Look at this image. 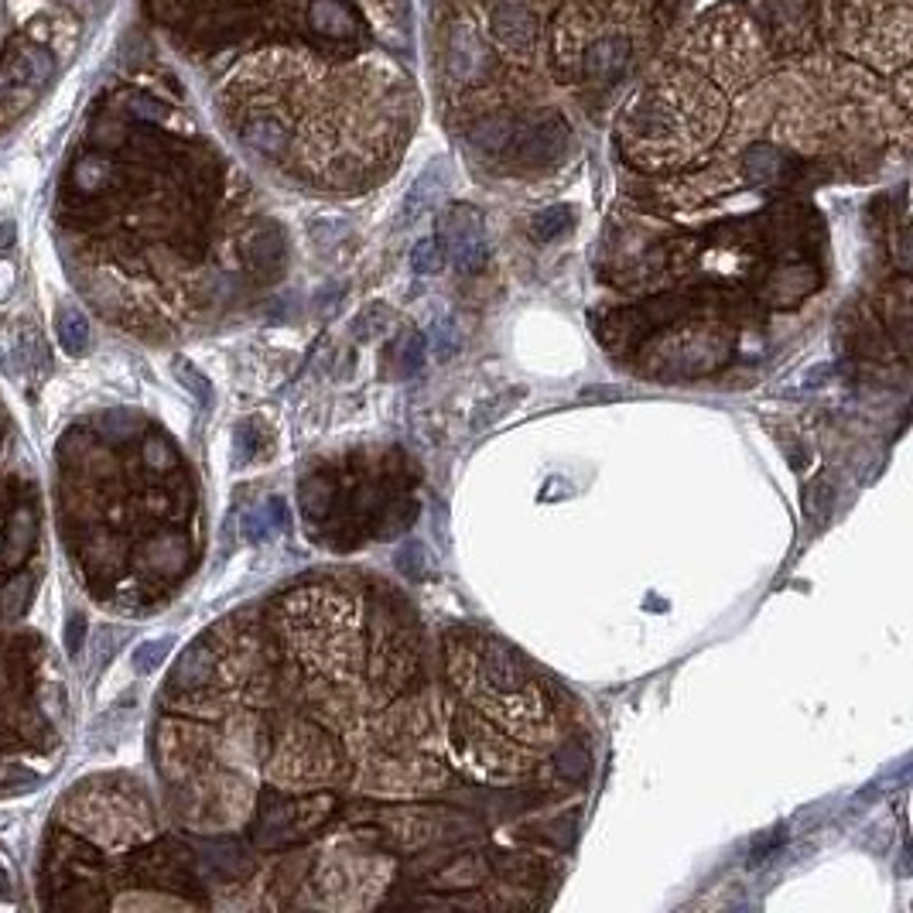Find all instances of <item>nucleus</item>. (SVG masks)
I'll return each mask as SVG.
<instances>
[{
	"mask_svg": "<svg viewBox=\"0 0 913 913\" xmlns=\"http://www.w3.org/2000/svg\"><path fill=\"white\" fill-rule=\"evenodd\" d=\"M14 243V226H0V250Z\"/></svg>",
	"mask_w": 913,
	"mask_h": 913,
	"instance_id": "nucleus-28",
	"label": "nucleus"
},
{
	"mask_svg": "<svg viewBox=\"0 0 913 913\" xmlns=\"http://www.w3.org/2000/svg\"><path fill=\"white\" fill-rule=\"evenodd\" d=\"M438 240L448 264L459 274H479L490 261V240L482 230V216L469 206H452L438 222Z\"/></svg>",
	"mask_w": 913,
	"mask_h": 913,
	"instance_id": "nucleus-5",
	"label": "nucleus"
},
{
	"mask_svg": "<svg viewBox=\"0 0 913 913\" xmlns=\"http://www.w3.org/2000/svg\"><path fill=\"white\" fill-rule=\"evenodd\" d=\"M572 226H575V209L572 206H551V209L534 216L530 233H534V240H555V237L572 230Z\"/></svg>",
	"mask_w": 913,
	"mask_h": 913,
	"instance_id": "nucleus-15",
	"label": "nucleus"
},
{
	"mask_svg": "<svg viewBox=\"0 0 913 913\" xmlns=\"http://www.w3.org/2000/svg\"><path fill=\"white\" fill-rule=\"evenodd\" d=\"M445 66H448V79L452 82H463V85L482 82V79L490 76V69H493L487 45H482V38L472 32V27H466V24H455L452 32H448Z\"/></svg>",
	"mask_w": 913,
	"mask_h": 913,
	"instance_id": "nucleus-7",
	"label": "nucleus"
},
{
	"mask_svg": "<svg viewBox=\"0 0 913 913\" xmlns=\"http://www.w3.org/2000/svg\"><path fill=\"white\" fill-rule=\"evenodd\" d=\"M411 267H414V274H421V277L438 274V271L445 267V253H442L438 240H421V243L414 247V253H411Z\"/></svg>",
	"mask_w": 913,
	"mask_h": 913,
	"instance_id": "nucleus-21",
	"label": "nucleus"
},
{
	"mask_svg": "<svg viewBox=\"0 0 913 913\" xmlns=\"http://www.w3.org/2000/svg\"><path fill=\"white\" fill-rule=\"evenodd\" d=\"M555 774L564 780H585L589 774V753L582 746H564L555 756Z\"/></svg>",
	"mask_w": 913,
	"mask_h": 913,
	"instance_id": "nucleus-20",
	"label": "nucleus"
},
{
	"mask_svg": "<svg viewBox=\"0 0 913 913\" xmlns=\"http://www.w3.org/2000/svg\"><path fill=\"white\" fill-rule=\"evenodd\" d=\"M55 517L85 589L145 609L195 564V490L161 427L134 411L76 421L55 448Z\"/></svg>",
	"mask_w": 913,
	"mask_h": 913,
	"instance_id": "nucleus-2",
	"label": "nucleus"
},
{
	"mask_svg": "<svg viewBox=\"0 0 913 913\" xmlns=\"http://www.w3.org/2000/svg\"><path fill=\"white\" fill-rule=\"evenodd\" d=\"M424 346H427V339L421 332H408V339L397 342V346L390 350L393 353V366H397V377L418 374V366L424 363Z\"/></svg>",
	"mask_w": 913,
	"mask_h": 913,
	"instance_id": "nucleus-17",
	"label": "nucleus"
},
{
	"mask_svg": "<svg viewBox=\"0 0 913 913\" xmlns=\"http://www.w3.org/2000/svg\"><path fill=\"white\" fill-rule=\"evenodd\" d=\"M11 448V414L4 408V401H0V463H4V455ZM8 466H0V472H4Z\"/></svg>",
	"mask_w": 913,
	"mask_h": 913,
	"instance_id": "nucleus-25",
	"label": "nucleus"
},
{
	"mask_svg": "<svg viewBox=\"0 0 913 913\" xmlns=\"http://www.w3.org/2000/svg\"><path fill=\"white\" fill-rule=\"evenodd\" d=\"M42 637L0 626V797L35 790L59 753L66 688Z\"/></svg>",
	"mask_w": 913,
	"mask_h": 913,
	"instance_id": "nucleus-3",
	"label": "nucleus"
},
{
	"mask_svg": "<svg viewBox=\"0 0 913 913\" xmlns=\"http://www.w3.org/2000/svg\"><path fill=\"white\" fill-rule=\"evenodd\" d=\"M168 650H171L168 640H148V643H140L137 653H134V667H137L140 674H148V671L161 667L164 658H168Z\"/></svg>",
	"mask_w": 913,
	"mask_h": 913,
	"instance_id": "nucleus-23",
	"label": "nucleus"
},
{
	"mask_svg": "<svg viewBox=\"0 0 913 913\" xmlns=\"http://www.w3.org/2000/svg\"><path fill=\"white\" fill-rule=\"evenodd\" d=\"M493 35L510 48V52H530L534 45V14L517 4V0H503L490 14Z\"/></svg>",
	"mask_w": 913,
	"mask_h": 913,
	"instance_id": "nucleus-10",
	"label": "nucleus"
},
{
	"mask_svg": "<svg viewBox=\"0 0 913 913\" xmlns=\"http://www.w3.org/2000/svg\"><path fill=\"white\" fill-rule=\"evenodd\" d=\"M168 117L148 90H106L55 192V243L79 295L140 335L230 308L243 284L216 261L222 164Z\"/></svg>",
	"mask_w": 913,
	"mask_h": 913,
	"instance_id": "nucleus-1",
	"label": "nucleus"
},
{
	"mask_svg": "<svg viewBox=\"0 0 913 913\" xmlns=\"http://www.w3.org/2000/svg\"><path fill=\"white\" fill-rule=\"evenodd\" d=\"M82 634H85V619H82V616H72V619H69V637H66L72 658L79 653V637H82Z\"/></svg>",
	"mask_w": 913,
	"mask_h": 913,
	"instance_id": "nucleus-27",
	"label": "nucleus"
},
{
	"mask_svg": "<svg viewBox=\"0 0 913 913\" xmlns=\"http://www.w3.org/2000/svg\"><path fill=\"white\" fill-rule=\"evenodd\" d=\"M284 253H288V247H284V233L274 222L253 226L243 240V271L250 277H274L284 267Z\"/></svg>",
	"mask_w": 913,
	"mask_h": 913,
	"instance_id": "nucleus-9",
	"label": "nucleus"
},
{
	"mask_svg": "<svg viewBox=\"0 0 913 913\" xmlns=\"http://www.w3.org/2000/svg\"><path fill=\"white\" fill-rule=\"evenodd\" d=\"M835 506V490H832V482L829 479H814L808 493H804V510L811 513V521L821 524V521H829V513Z\"/></svg>",
	"mask_w": 913,
	"mask_h": 913,
	"instance_id": "nucleus-19",
	"label": "nucleus"
},
{
	"mask_svg": "<svg viewBox=\"0 0 913 913\" xmlns=\"http://www.w3.org/2000/svg\"><path fill=\"white\" fill-rule=\"evenodd\" d=\"M513 134H517V121H510V117H482L469 130V140L479 151L497 155V151H506L513 145Z\"/></svg>",
	"mask_w": 913,
	"mask_h": 913,
	"instance_id": "nucleus-13",
	"label": "nucleus"
},
{
	"mask_svg": "<svg viewBox=\"0 0 913 913\" xmlns=\"http://www.w3.org/2000/svg\"><path fill=\"white\" fill-rule=\"evenodd\" d=\"M175 369H179L182 384L195 390V397H198V401H203V404H209V401H213V387H209V380H206L203 374H195V369H192L189 363H179Z\"/></svg>",
	"mask_w": 913,
	"mask_h": 913,
	"instance_id": "nucleus-24",
	"label": "nucleus"
},
{
	"mask_svg": "<svg viewBox=\"0 0 913 913\" xmlns=\"http://www.w3.org/2000/svg\"><path fill=\"white\" fill-rule=\"evenodd\" d=\"M387 322H390L387 305H369V308L363 311V316L353 322V335H356V339H374L377 332L387 329Z\"/></svg>",
	"mask_w": 913,
	"mask_h": 913,
	"instance_id": "nucleus-22",
	"label": "nucleus"
},
{
	"mask_svg": "<svg viewBox=\"0 0 913 913\" xmlns=\"http://www.w3.org/2000/svg\"><path fill=\"white\" fill-rule=\"evenodd\" d=\"M55 339H59V346L69 353V356H82L85 346H90V322H85V316L79 308H62L59 316H55Z\"/></svg>",
	"mask_w": 913,
	"mask_h": 913,
	"instance_id": "nucleus-14",
	"label": "nucleus"
},
{
	"mask_svg": "<svg viewBox=\"0 0 913 913\" xmlns=\"http://www.w3.org/2000/svg\"><path fill=\"white\" fill-rule=\"evenodd\" d=\"M455 350H459V332H455L452 326L448 329L442 326V332H438V360H448Z\"/></svg>",
	"mask_w": 913,
	"mask_h": 913,
	"instance_id": "nucleus-26",
	"label": "nucleus"
},
{
	"mask_svg": "<svg viewBox=\"0 0 913 913\" xmlns=\"http://www.w3.org/2000/svg\"><path fill=\"white\" fill-rule=\"evenodd\" d=\"M811 271H804V267H787V271H780L777 277H774V305H794L797 298H801L811 284L808 281H814V277H808Z\"/></svg>",
	"mask_w": 913,
	"mask_h": 913,
	"instance_id": "nucleus-18",
	"label": "nucleus"
},
{
	"mask_svg": "<svg viewBox=\"0 0 913 913\" xmlns=\"http://www.w3.org/2000/svg\"><path fill=\"white\" fill-rule=\"evenodd\" d=\"M435 189H438V161H435L432 168H427L424 175L414 182V189L408 192V198H404V209H401V222H414V219L427 209V203H432Z\"/></svg>",
	"mask_w": 913,
	"mask_h": 913,
	"instance_id": "nucleus-16",
	"label": "nucleus"
},
{
	"mask_svg": "<svg viewBox=\"0 0 913 913\" xmlns=\"http://www.w3.org/2000/svg\"><path fill=\"white\" fill-rule=\"evenodd\" d=\"M626 62H630V42L623 35H603L592 45H585L582 55V76L592 85H609L623 76Z\"/></svg>",
	"mask_w": 913,
	"mask_h": 913,
	"instance_id": "nucleus-8",
	"label": "nucleus"
},
{
	"mask_svg": "<svg viewBox=\"0 0 913 913\" xmlns=\"http://www.w3.org/2000/svg\"><path fill=\"white\" fill-rule=\"evenodd\" d=\"M106 4L110 0H0V137L42 103Z\"/></svg>",
	"mask_w": 913,
	"mask_h": 913,
	"instance_id": "nucleus-4",
	"label": "nucleus"
},
{
	"mask_svg": "<svg viewBox=\"0 0 913 913\" xmlns=\"http://www.w3.org/2000/svg\"><path fill=\"white\" fill-rule=\"evenodd\" d=\"M790 168H794V158L784 148H774V145H753L746 151V161H743V171H746V179L753 185L777 182V179L787 175Z\"/></svg>",
	"mask_w": 913,
	"mask_h": 913,
	"instance_id": "nucleus-12",
	"label": "nucleus"
},
{
	"mask_svg": "<svg viewBox=\"0 0 913 913\" xmlns=\"http://www.w3.org/2000/svg\"><path fill=\"white\" fill-rule=\"evenodd\" d=\"M568 145H572V134H568V124L561 117H545V121H537L530 127H521L517 124V134H513V158H517L521 164H530V168H545V164H555Z\"/></svg>",
	"mask_w": 913,
	"mask_h": 913,
	"instance_id": "nucleus-6",
	"label": "nucleus"
},
{
	"mask_svg": "<svg viewBox=\"0 0 913 913\" xmlns=\"http://www.w3.org/2000/svg\"><path fill=\"white\" fill-rule=\"evenodd\" d=\"M308 24L326 38H350L360 27L356 11L346 4V0H316V4L308 8Z\"/></svg>",
	"mask_w": 913,
	"mask_h": 913,
	"instance_id": "nucleus-11",
	"label": "nucleus"
}]
</instances>
